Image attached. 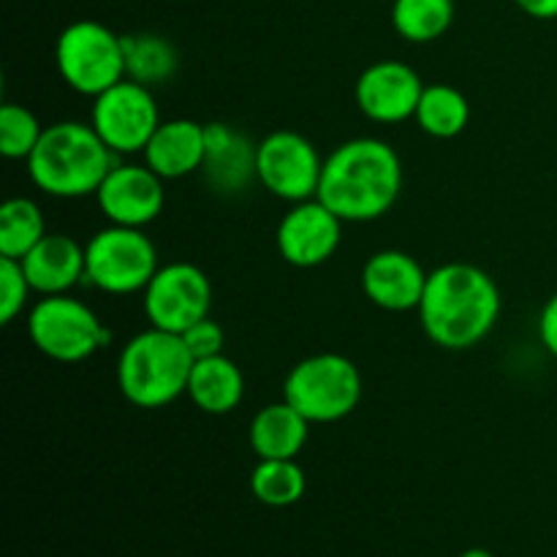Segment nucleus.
<instances>
[{"label":"nucleus","instance_id":"obj_1","mask_svg":"<svg viewBox=\"0 0 557 557\" xmlns=\"http://www.w3.org/2000/svg\"><path fill=\"white\" fill-rule=\"evenodd\" d=\"M417 310L424 335L435 346L466 351L498 324L500 288L482 267L451 261L430 272Z\"/></svg>","mask_w":557,"mask_h":557},{"label":"nucleus","instance_id":"obj_2","mask_svg":"<svg viewBox=\"0 0 557 557\" xmlns=\"http://www.w3.org/2000/svg\"><path fill=\"white\" fill-rule=\"evenodd\" d=\"M403 190V166L386 141L362 136L343 141L326 156L315 199L343 223H364L386 215Z\"/></svg>","mask_w":557,"mask_h":557},{"label":"nucleus","instance_id":"obj_3","mask_svg":"<svg viewBox=\"0 0 557 557\" xmlns=\"http://www.w3.org/2000/svg\"><path fill=\"white\" fill-rule=\"evenodd\" d=\"M114 152L96 134V128L79 120H63L44 128L36 150L27 158V174L33 185L54 199H82L96 196L98 185L109 174Z\"/></svg>","mask_w":557,"mask_h":557},{"label":"nucleus","instance_id":"obj_4","mask_svg":"<svg viewBox=\"0 0 557 557\" xmlns=\"http://www.w3.org/2000/svg\"><path fill=\"white\" fill-rule=\"evenodd\" d=\"M194 362L183 335L150 326L131 337L120 351L117 386L131 406L147 411L163 408L188 395Z\"/></svg>","mask_w":557,"mask_h":557},{"label":"nucleus","instance_id":"obj_5","mask_svg":"<svg viewBox=\"0 0 557 557\" xmlns=\"http://www.w3.org/2000/svg\"><path fill=\"white\" fill-rule=\"evenodd\" d=\"M283 400L310 424L341 422L362 400V375L343 354H313L288 370Z\"/></svg>","mask_w":557,"mask_h":557},{"label":"nucleus","instance_id":"obj_6","mask_svg":"<svg viewBox=\"0 0 557 557\" xmlns=\"http://www.w3.org/2000/svg\"><path fill=\"white\" fill-rule=\"evenodd\" d=\"M54 63L71 90L96 98L125 79L123 36L96 20L71 22L54 44Z\"/></svg>","mask_w":557,"mask_h":557},{"label":"nucleus","instance_id":"obj_7","mask_svg":"<svg viewBox=\"0 0 557 557\" xmlns=\"http://www.w3.org/2000/svg\"><path fill=\"white\" fill-rule=\"evenodd\" d=\"M27 335L54 362H85L109 343V330L96 313L69 294L41 297L27 315Z\"/></svg>","mask_w":557,"mask_h":557},{"label":"nucleus","instance_id":"obj_8","mask_svg":"<svg viewBox=\"0 0 557 557\" xmlns=\"http://www.w3.org/2000/svg\"><path fill=\"white\" fill-rule=\"evenodd\" d=\"M158 270V250L141 228L112 223L85 245V281L107 294L145 292Z\"/></svg>","mask_w":557,"mask_h":557},{"label":"nucleus","instance_id":"obj_9","mask_svg":"<svg viewBox=\"0 0 557 557\" xmlns=\"http://www.w3.org/2000/svg\"><path fill=\"white\" fill-rule=\"evenodd\" d=\"M161 123L163 120L158 114L150 87L128 76L96 96V103H92L90 125L114 156L145 152L147 141L152 139Z\"/></svg>","mask_w":557,"mask_h":557},{"label":"nucleus","instance_id":"obj_10","mask_svg":"<svg viewBox=\"0 0 557 557\" xmlns=\"http://www.w3.org/2000/svg\"><path fill=\"white\" fill-rule=\"evenodd\" d=\"M321 169H324V161L313 141L305 139L297 131H272L259 141L256 174H259V183L277 199L292 201V205L315 199Z\"/></svg>","mask_w":557,"mask_h":557},{"label":"nucleus","instance_id":"obj_11","mask_svg":"<svg viewBox=\"0 0 557 557\" xmlns=\"http://www.w3.org/2000/svg\"><path fill=\"white\" fill-rule=\"evenodd\" d=\"M210 277L188 261L166 264L156 272L145 288V315L150 326L183 335L210 315Z\"/></svg>","mask_w":557,"mask_h":557},{"label":"nucleus","instance_id":"obj_12","mask_svg":"<svg viewBox=\"0 0 557 557\" xmlns=\"http://www.w3.org/2000/svg\"><path fill=\"white\" fill-rule=\"evenodd\" d=\"M96 201L101 215L114 226L145 228L163 210V177L141 163H117L98 185Z\"/></svg>","mask_w":557,"mask_h":557},{"label":"nucleus","instance_id":"obj_13","mask_svg":"<svg viewBox=\"0 0 557 557\" xmlns=\"http://www.w3.org/2000/svg\"><path fill=\"white\" fill-rule=\"evenodd\" d=\"M343 237V221L319 199L297 201L277 226V250L299 270H313L335 256Z\"/></svg>","mask_w":557,"mask_h":557},{"label":"nucleus","instance_id":"obj_14","mask_svg":"<svg viewBox=\"0 0 557 557\" xmlns=\"http://www.w3.org/2000/svg\"><path fill=\"white\" fill-rule=\"evenodd\" d=\"M422 76L400 60H379L368 65L357 79V107L373 123H403L413 117L422 98Z\"/></svg>","mask_w":557,"mask_h":557},{"label":"nucleus","instance_id":"obj_15","mask_svg":"<svg viewBox=\"0 0 557 557\" xmlns=\"http://www.w3.org/2000/svg\"><path fill=\"white\" fill-rule=\"evenodd\" d=\"M428 275L430 272L406 250H379L362 267V292L375 308L408 313L422 302Z\"/></svg>","mask_w":557,"mask_h":557},{"label":"nucleus","instance_id":"obj_16","mask_svg":"<svg viewBox=\"0 0 557 557\" xmlns=\"http://www.w3.org/2000/svg\"><path fill=\"white\" fill-rule=\"evenodd\" d=\"M205 131L207 147L201 174H205L207 185L221 196L245 194L250 183L259 180L256 174L259 145H253L243 131L232 128L228 123H210L205 125Z\"/></svg>","mask_w":557,"mask_h":557},{"label":"nucleus","instance_id":"obj_17","mask_svg":"<svg viewBox=\"0 0 557 557\" xmlns=\"http://www.w3.org/2000/svg\"><path fill=\"white\" fill-rule=\"evenodd\" d=\"M207 147L205 125L196 120H163L145 147V163L163 180H183L201 172Z\"/></svg>","mask_w":557,"mask_h":557},{"label":"nucleus","instance_id":"obj_18","mask_svg":"<svg viewBox=\"0 0 557 557\" xmlns=\"http://www.w3.org/2000/svg\"><path fill=\"white\" fill-rule=\"evenodd\" d=\"M20 264L36 294H69L85 277V248L65 234H47Z\"/></svg>","mask_w":557,"mask_h":557},{"label":"nucleus","instance_id":"obj_19","mask_svg":"<svg viewBox=\"0 0 557 557\" xmlns=\"http://www.w3.org/2000/svg\"><path fill=\"white\" fill-rule=\"evenodd\" d=\"M310 422L294 406L272 403L250 422V449L259 460H297L308 441Z\"/></svg>","mask_w":557,"mask_h":557},{"label":"nucleus","instance_id":"obj_20","mask_svg":"<svg viewBox=\"0 0 557 557\" xmlns=\"http://www.w3.org/2000/svg\"><path fill=\"white\" fill-rule=\"evenodd\" d=\"M243 395L245 379L239 364H234V359H228L226 354L196 359L194 370H190L188 397L199 411L223 417V413H232L243 403Z\"/></svg>","mask_w":557,"mask_h":557},{"label":"nucleus","instance_id":"obj_21","mask_svg":"<svg viewBox=\"0 0 557 557\" xmlns=\"http://www.w3.org/2000/svg\"><path fill=\"white\" fill-rule=\"evenodd\" d=\"M413 117L424 134L435 136V139H455L471 120V103L457 87L430 85L424 87Z\"/></svg>","mask_w":557,"mask_h":557},{"label":"nucleus","instance_id":"obj_22","mask_svg":"<svg viewBox=\"0 0 557 557\" xmlns=\"http://www.w3.org/2000/svg\"><path fill=\"white\" fill-rule=\"evenodd\" d=\"M125 47V76L139 85H161L172 79L177 71V49L172 41L152 33L123 36Z\"/></svg>","mask_w":557,"mask_h":557},{"label":"nucleus","instance_id":"obj_23","mask_svg":"<svg viewBox=\"0 0 557 557\" xmlns=\"http://www.w3.org/2000/svg\"><path fill=\"white\" fill-rule=\"evenodd\" d=\"M47 237L41 207L33 199L16 196L0 207V256L22 261Z\"/></svg>","mask_w":557,"mask_h":557},{"label":"nucleus","instance_id":"obj_24","mask_svg":"<svg viewBox=\"0 0 557 557\" xmlns=\"http://www.w3.org/2000/svg\"><path fill=\"white\" fill-rule=\"evenodd\" d=\"M455 22V0H392V25L406 41L430 44Z\"/></svg>","mask_w":557,"mask_h":557},{"label":"nucleus","instance_id":"obj_25","mask_svg":"<svg viewBox=\"0 0 557 557\" xmlns=\"http://www.w3.org/2000/svg\"><path fill=\"white\" fill-rule=\"evenodd\" d=\"M305 471L297 460H259L250 473V493L272 509L294 506L305 495Z\"/></svg>","mask_w":557,"mask_h":557},{"label":"nucleus","instance_id":"obj_26","mask_svg":"<svg viewBox=\"0 0 557 557\" xmlns=\"http://www.w3.org/2000/svg\"><path fill=\"white\" fill-rule=\"evenodd\" d=\"M44 134V125L38 123L36 114L22 103H5L0 109V152L11 161L30 158L36 150L38 139Z\"/></svg>","mask_w":557,"mask_h":557},{"label":"nucleus","instance_id":"obj_27","mask_svg":"<svg viewBox=\"0 0 557 557\" xmlns=\"http://www.w3.org/2000/svg\"><path fill=\"white\" fill-rule=\"evenodd\" d=\"M30 292L33 288L20 261L0 256V321L3 324H11L25 310Z\"/></svg>","mask_w":557,"mask_h":557},{"label":"nucleus","instance_id":"obj_28","mask_svg":"<svg viewBox=\"0 0 557 557\" xmlns=\"http://www.w3.org/2000/svg\"><path fill=\"white\" fill-rule=\"evenodd\" d=\"M183 341L188 346V351L194 354V359H207L215 357V354H223V330L210 315L201 319L199 324L190 326V330H185Z\"/></svg>","mask_w":557,"mask_h":557},{"label":"nucleus","instance_id":"obj_29","mask_svg":"<svg viewBox=\"0 0 557 557\" xmlns=\"http://www.w3.org/2000/svg\"><path fill=\"white\" fill-rule=\"evenodd\" d=\"M539 337H542L544 348L557 359V294L547 299L539 315Z\"/></svg>","mask_w":557,"mask_h":557},{"label":"nucleus","instance_id":"obj_30","mask_svg":"<svg viewBox=\"0 0 557 557\" xmlns=\"http://www.w3.org/2000/svg\"><path fill=\"white\" fill-rule=\"evenodd\" d=\"M533 20H557V0H515Z\"/></svg>","mask_w":557,"mask_h":557},{"label":"nucleus","instance_id":"obj_31","mask_svg":"<svg viewBox=\"0 0 557 557\" xmlns=\"http://www.w3.org/2000/svg\"><path fill=\"white\" fill-rule=\"evenodd\" d=\"M460 557H495V555L487 553V549H466Z\"/></svg>","mask_w":557,"mask_h":557}]
</instances>
